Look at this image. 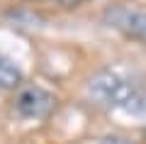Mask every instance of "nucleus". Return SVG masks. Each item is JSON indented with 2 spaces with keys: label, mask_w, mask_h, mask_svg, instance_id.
<instances>
[{
  "label": "nucleus",
  "mask_w": 146,
  "mask_h": 144,
  "mask_svg": "<svg viewBox=\"0 0 146 144\" xmlns=\"http://www.w3.org/2000/svg\"><path fill=\"white\" fill-rule=\"evenodd\" d=\"M100 144H134V142H131V139H127V137H122V134H107Z\"/></svg>",
  "instance_id": "nucleus-6"
},
{
  "label": "nucleus",
  "mask_w": 146,
  "mask_h": 144,
  "mask_svg": "<svg viewBox=\"0 0 146 144\" xmlns=\"http://www.w3.org/2000/svg\"><path fill=\"white\" fill-rule=\"evenodd\" d=\"M54 95L51 93H46L44 88H25V90L20 93V98H17V113L22 115V117H46L49 113L54 110Z\"/></svg>",
  "instance_id": "nucleus-3"
},
{
  "label": "nucleus",
  "mask_w": 146,
  "mask_h": 144,
  "mask_svg": "<svg viewBox=\"0 0 146 144\" xmlns=\"http://www.w3.org/2000/svg\"><path fill=\"white\" fill-rule=\"evenodd\" d=\"M63 3H66V0H63Z\"/></svg>",
  "instance_id": "nucleus-7"
},
{
  "label": "nucleus",
  "mask_w": 146,
  "mask_h": 144,
  "mask_svg": "<svg viewBox=\"0 0 146 144\" xmlns=\"http://www.w3.org/2000/svg\"><path fill=\"white\" fill-rule=\"evenodd\" d=\"M134 90L136 88L131 86V83H127L124 78H119L112 71L98 73V76H93L90 83H88V93L95 100H100V103H105V105H115V108H122V105L131 98Z\"/></svg>",
  "instance_id": "nucleus-2"
},
{
  "label": "nucleus",
  "mask_w": 146,
  "mask_h": 144,
  "mask_svg": "<svg viewBox=\"0 0 146 144\" xmlns=\"http://www.w3.org/2000/svg\"><path fill=\"white\" fill-rule=\"evenodd\" d=\"M102 20L112 29L122 32V34L146 42V7H139V5H107L105 12H102Z\"/></svg>",
  "instance_id": "nucleus-1"
},
{
  "label": "nucleus",
  "mask_w": 146,
  "mask_h": 144,
  "mask_svg": "<svg viewBox=\"0 0 146 144\" xmlns=\"http://www.w3.org/2000/svg\"><path fill=\"white\" fill-rule=\"evenodd\" d=\"M22 83V71L7 59H0V88L7 90V88H15Z\"/></svg>",
  "instance_id": "nucleus-4"
},
{
  "label": "nucleus",
  "mask_w": 146,
  "mask_h": 144,
  "mask_svg": "<svg viewBox=\"0 0 146 144\" xmlns=\"http://www.w3.org/2000/svg\"><path fill=\"white\" fill-rule=\"evenodd\" d=\"M122 110H124V113H131V115H141V113H146V93L134 90V93H131V98L127 100L124 105H122Z\"/></svg>",
  "instance_id": "nucleus-5"
}]
</instances>
